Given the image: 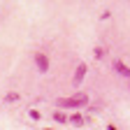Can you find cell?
<instances>
[{
    "mask_svg": "<svg viewBox=\"0 0 130 130\" xmlns=\"http://www.w3.org/2000/svg\"><path fill=\"white\" fill-rule=\"evenodd\" d=\"M88 105V95L84 93H77L74 98H60L58 100V107H84Z\"/></svg>",
    "mask_w": 130,
    "mask_h": 130,
    "instance_id": "6da1fadb",
    "label": "cell"
},
{
    "mask_svg": "<svg viewBox=\"0 0 130 130\" xmlns=\"http://www.w3.org/2000/svg\"><path fill=\"white\" fill-rule=\"evenodd\" d=\"M35 65H37L40 72H46V70H49V58H46L44 54H37V56H35Z\"/></svg>",
    "mask_w": 130,
    "mask_h": 130,
    "instance_id": "7a4b0ae2",
    "label": "cell"
},
{
    "mask_svg": "<svg viewBox=\"0 0 130 130\" xmlns=\"http://www.w3.org/2000/svg\"><path fill=\"white\" fill-rule=\"evenodd\" d=\"M74 125H84V116H81V114H72V119H70Z\"/></svg>",
    "mask_w": 130,
    "mask_h": 130,
    "instance_id": "5b68a950",
    "label": "cell"
},
{
    "mask_svg": "<svg viewBox=\"0 0 130 130\" xmlns=\"http://www.w3.org/2000/svg\"><path fill=\"white\" fill-rule=\"evenodd\" d=\"M44 130H54V128H44Z\"/></svg>",
    "mask_w": 130,
    "mask_h": 130,
    "instance_id": "30bf717a",
    "label": "cell"
},
{
    "mask_svg": "<svg viewBox=\"0 0 130 130\" xmlns=\"http://www.w3.org/2000/svg\"><path fill=\"white\" fill-rule=\"evenodd\" d=\"M84 74H86V65H84V63H81V65H79V68L74 70V84H79V81H81V79H84Z\"/></svg>",
    "mask_w": 130,
    "mask_h": 130,
    "instance_id": "277c9868",
    "label": "cell"
},
{
    "mask_svg": "<svg viewBox=\"0 0 130 130\" xmlns=\"http://www.w3.org/2000/svg\"><path fill=\"white\" fill-rule=\"evenodd\" d=\"M114 68H116V72H119V74H123V77H128V79H130V68H128L125 63L116 60V63H114Z\"/></svg>",
    "mask_w": 130,
    "mask_h": 130,
    "instance_id": "3957f363",
    "label": "cell"
},
{
    "mask_svg": "<svg viewBox=\"0 0 130 130\" xmlns=\"http://www.w3.org/2000/svg\"><path fill=\"white\" fill-rule=\"evenodd\" d=\"M28 116H30L32 121H37V119H40V111H37V109H30V111H28Z\"/></svg>",
    "mask_w": 130,
    "mask_h": 130,
    "instance_id": "ba28073f",
    "label": "cell"
},
{
    "mask_svg": "<svg viewBox=\"0 0 130 130\" xmlns=\"http://www.w3.org/2000/svg\"><path fill=\"white\" fill-rule=\"evenodd\" d=\"M5 100H7V102H16V100H19V93H7Z\"/></svg>",
    "mask_w": 130,
    "mask_h": 130,
    "instance_id": "52a82bcc",
    "label": "cell"
},
{
    "mask_svg": "<svg viewBox=\"0 0 130 130\" xmlns=\"http://www.w3.org/2000/svg\"><path fill=\"white\" fill-rule=\"evenodd\" d=\"M54 121H56V123H65V121H68V116L60 114V111H56V114H54Z\"/></svg>",
    "mask_w": 130,
    "mask_h": 130,
    "instance_id": "8992f818",
    "label": "cell"
},
{
    "mask_svg": "<svg viewBox=\"0 0 130 130\" xmlns=\"http://www.w3.org/2000/svg\"><path fill=\"white\" fill-rule=\"evenodd\" d=\"M93 54H95V58H102V56H105V49H100V46H98Z\"/></svg>",
    "mask_w": 130,
    "mask_h": 130,
    "instance_id": "9c48e42d",
    "label": "cell"
}]
</instances>
